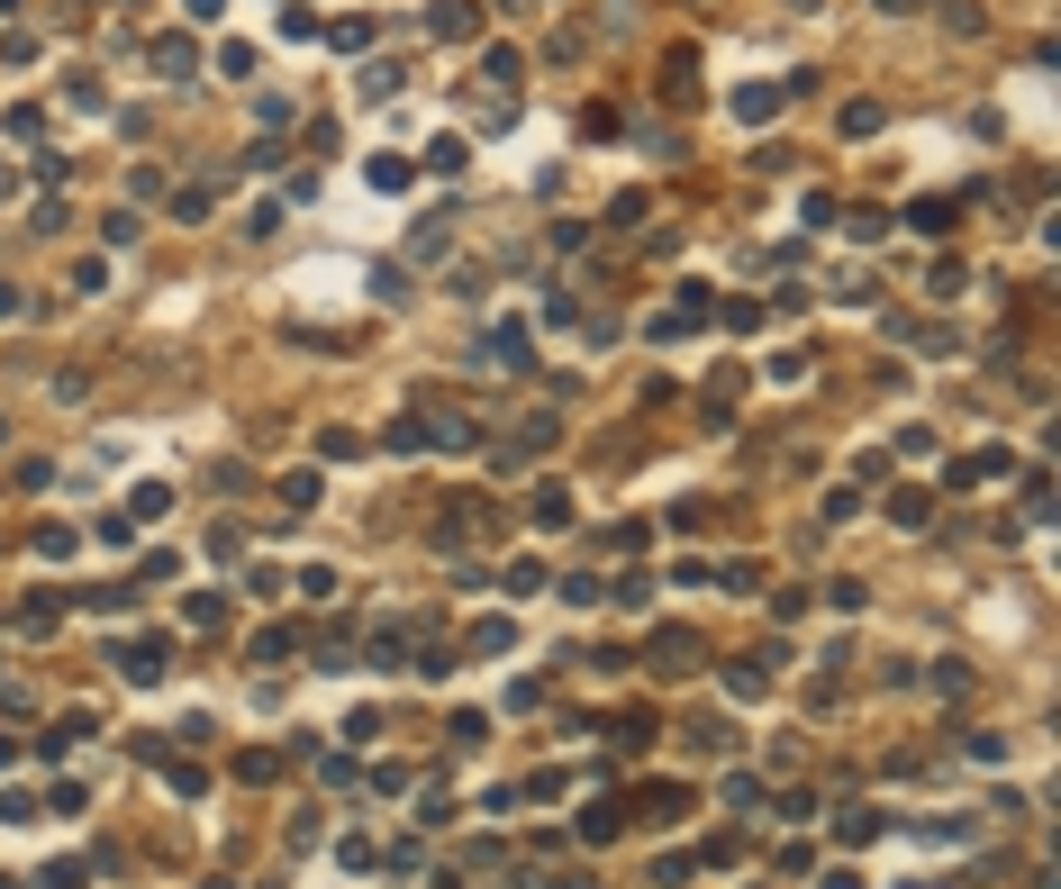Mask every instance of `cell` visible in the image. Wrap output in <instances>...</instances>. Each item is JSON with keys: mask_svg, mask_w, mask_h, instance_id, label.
Returning <instances> with one entry per match:
<instances>
[{"mask_svg": "<svg viewBox=\"0 0 1061 889\" xmlns=\"http://www.w3.org/2000/svg\"><path fill=\"white\" fill-rule=\"evenodd\" d=\"M182 10H191V28H209V18L227 10V0H182Z\"/></svg>", "mask_w": 1061, "mask_h": 889, "instance_id": "680465c9", "label": "cell"}, {"mask_svg": "<svg viewBox=\"0 0 1061 889\" xmlns=\"http://www.w3.org/2000/svg\"><path fill=\"white\" fill-rule=\"evenodd\" d=\"M699 653H707V645H699L690 626H653V635H644V672H653V681H690Z\"/></svg>", "mask_w": 1061, "mask_h": 889, "instance_id": "5b68a950", "label": "cell"}, {"mask_svg": "<svg viewBox=\"0 0 1061 889\" xmlns=\"http://www.w3.org/2000/svg\"><path fill=\"white\" fill-rule=\"evenodd\" d=\"M164 508H172L164 481H137V491H128V518H137V526H145V518H164Z\"/></svg>", "mask_w": 1061, "mask_h": 889, "instance_id": "ab89813d", "label": "cell"}, {"mask_svg": "<svg viewBox=\"0 0 1061 889\" xmlns=\"http://www.w3.org/2000/svg\"><path fill=\"white\" fill-rule=\"evenodd\" d=\"M617 835H626V799L599 790L590 808H580V844H617Z\"/></svg>", "mask_w": 1061, "mask_h": 889, "instance_id": "8fae6325", "label": "cell"}, {"mask_svg": "<svg viewBox=\"0 0 1061 889\" xmlns=\"http://www.w3.org/2000/svg\"><path fill=\"white\" fill-rule=\"evenodd\" d=\"M0 445H10V418H0Z\"/></svg>", "mask_w": 1061, "mask_h": 889, "instance_id": "e7e4bbea", "label": "cell"}, {"mask_svg": "<svg viewBox=\"0 0 1061 889\" xmlns=\"http://www.w3.org/2000/svg\"><path fill=\"white\" fill-rule=\"evenodd\" d=\"M862 518V491H853V481H835V491H826V526H853Z\"/></svg>", "mask_w": 1061, "mask_h": 889, "instance_id": "b9f144b4", "label": "cell"}, {"mask_svg": "<svg viewBox=\"0 0 1061 889\" xmlns=\"http://www.w3.org/2000/svg\"><path fill=\"white\" fill-rule=\"evenodd\" d=\"M472 536H490V545H499V536H509V518H499L482 491H453V499H445V518L426 526V545H436V554H463Z\"/></svg>", "mask_w": 1061, "mask_h": 889, "instance_id": "6da1fadb", "label": "cell"}, {"mask_svg": "<svg viewBox=\"0 0 1061 889\" xmlns=\"http://www.w3.org/2000/svg\"><path fill=\"white\" fill-rule=\"evenodd\" d=\"M609 599H617V608H653V572H644V563H626V572L609 581Z\"/></svg>", "mask_w": 1061, "mask_h": 889, "instance_id": "f546056e", "label": "cell"}, {"mask_svg": "<svg viewBox=\"0 0 1061 889\" xmlns=\"http://www.w3.org/2000/svg\"><path fill=\"white\" fill-rule=\"evenodd\" d=\"M128 753H137V762H172V735L145 726V735H128Z\"/></svg>", "mask_w": 1061, "mask_h": 889, "instance_id": "6f0895ef", "label": "cell"}, {"mask_svg": "<svg viewBox=\"0 0 1061 889\" xmlns=\"http://www.w3.org/2000/svg\"><path fill=\"white\" fill-rule=\"evenodd\" d=\"M363 436H354V427H318V463H363Z\"/></svg>", "mask_w": 1061, "mask_h": 889, "instance_id": "7402d4cb", "label": "cell"}, {"mask_svg": "<svg viewBox=\"0 0 1061 889\" xmlns=\"http://www.w3.org/2000/svg\"><path fill=\"white\" fill-rule=\"evenodd\" d=\"M817 808H826L817 790H780V817H790V826H807V817H817Z\"/></svg>", "mask_w": 1061, "mask_h": 889, "instance_id": "9f6ffc18", "label": "cell"}, {"mask_svg": "<svg viewBox=\"0 0 1061 889\" xmlns=\"http://www.w3.org/2000/svg\"><path fill=\"white\" fill-rule=\"evenodd\" d=\"M426 28H436V37H472V28H482V0H426Z\"/></svg>", "mask_w": 1061, "mask_h": 889, "instance_id": "9a60e30c", "label": "cell"}, {"mask_svg": "<svg viewBox=\"0 0 1061 889\" xmlns=\"http://www.w3.org/2000/svg\"><path fill=\"white\" fill-rule=\"evenodd\" d=\"M890 518H898V526H925V518H934V491H917V481H898V491H890Z\"/></svg>", "mask_w": 1061, "mask_h": 889, "instance_id": "83f0119b", "label": "cell"}, {"mask_svg": "<svg viewBox=\"0 0 1061 889\" xmlns=\"http://www.w3.org/2000/svg\"><path fill=\"white\" fill-rule=\"evenodd\" d=\"M363 663L372 672H409L418 663V626L409 618H382V626H372V645H363Z\"/></svg>", "mask_w": 1061, "mask_h": 889, "instance_id": "52a82bcc", "label": "cell"}, {"mask_svg": "<svg viewBox=\"0 0 1061 889\" xmlns=\"http://www.w3.org/2000/svg\"><path fill=\"white\" fill-rule=\"evenodd\" d=\"M925 690H934V699H962V690H971V663H934Z\"/></svg>", "mask_w": 1061, "mask_h": 889, "instance_id": "7bdbcfd3", "label": "cell"}, {"mask_svg": "<svg viewBox=\"0 0 1061 889\" xmlns=\"http://www.w3.org/2000/svg\"><path fill=\"white\" fill-rule=\"evenodd\" d=\"M526 526H536V536H563V526H572V491H563V481H536V499H526Z\"/></svg>", "mask_w": 1061, "mask_h": 889, "instance_id": "30bf717a", "label": "cell"}, {"mask_svg": "<svg viewBox=\"0 0 1061 889\" xmlns=\"http://www.w3.org/2000/svg\"><path fill=\"white\" fill-rule=\"evenodd\" d=\"M553 445H563V409H526V418L509 427V445L490 454V472H536Z\"/></svg>", "mask_w": 1061, "mask_h": 889, "instance_id": "3957f363", "label": "cell"}, {"mask_svg": "<svg viewBox=\"0 0 1061 889\" xmlns=\"http://www.w3.org/2000/svg\"><path fill=\"white\" fill-rule=\"evenodd\" d=\"M382 454H426V427H418V409H399V418H391V436H382Z\"/></svg>", "mask_w": 1061, "mask_h": 889, "instance_id": "d590c367", "label": "cell"}, {"mask_svg": "<svg viewBox=\"0 0 1061 889\" xmlns=\"http://www.w3.org/2000/svg\"><path fill=\"white\" fill-rule=\"evenodd\" d=\"M717 318L736 327V336H753V327H771V309H763V300H717Z\"/></svg>", "mask_w": 1061, "mask_h": 889, "instance_id": "74e56055", "label": "cell"}, {"mask_svg": "<svg viewBox=\"0 0 1061 889\" xmlns=\"http://www.w3.org/2000/svg\"><path fill=\"white\" fill-rule=\"evenodd\" d=\"M291 653H299V626H264L255 645H245V663H264V672H272V663H291Z\"/></svg>", "mask_w": 1061, "mask_h": 889, "instance_id": "ac0fdd59", "label": "cell"}, {"mask_svg": "<svg viewBox=\"0 0 1061 889\" xmlns=\"http://www.w3.org/2000/svg\"><path fill=\"white\" fill-rule=\"evenodd\" d=\"M1007 472H1017V454L980 445V454H953V463H944V491H980V481H1007Z\"/></svg>", "mask_w": 1061, "mask_h": 889, "instance_id": "ba28073f", "label": "cell"}, {"mask_svg": "<svg viewBox=\"0 0 1061 889\" xmlns=\"http://www.w3.org/2000/svg\"><path fill=\"white\" fill-rule=\"evenodd\" d=\"M545 590H563V608H590V599H609V581H599V572H563V581H545Z\"/></svg>", "mask_w": 1061, "mask_h": 889, "instance_id": "836d02e7", "label": "cell"}, {"mask_svg": "<svg viewBox=\"0 0 1061 889\" xmlns=\"http://www.w3.org/2000/svg\"><path fill=\"white\" fill-rule=\"evenodd\" d=\"M490 364H499V372H526V364H536V354H526V327H490Z\"/></svg>", "mask_w": 1061, "mask_h": 889, "instance_id": "603a6c76", "label": "cell"}, {"mask_svg": "<svg viewBox=\"0 0 1061 889\" xmlns=\"http://www.w3.org/2000/svg\"><path fill=\"white\" fill-rule=\"evenodd\" d=\"M399 82H409V73H399L391 55H382V64H363V100H399Z\"/></svg>", "mask_w": 1061, "mask_h": 889, "instance_id": "60d3db41", "label": "cell"}, {"mask_svg": "<svg viewBox=\"0 0 1061 889\" xmlns=\"http://www.w3.org/2000/svg\"><path fill=\"white\" fill-rule=\"evenodd\" d=\"M18 309H28V291H18V282H0V318H18Z\"/></svg>", "mask_w": 1061, "mask_h": 889, "instance_id": "91938a15", "label": "cell"}, {"mask_svg": "<svg viewBox=\"0 0 1061 889\" xmlns=\"http://www.w3.org/2000/svg\"><path fill=\"white\" fill-rule=\"evenodd\" d=\"M636 817H653V826H680V817H690V790H680V780H644Z\"/></svg>", "mask_w": 1061, "mask_h": 889, "instance_id": "4fadbf2b", "label": "cell"}, {"mask_svg": "<svg viewBox=\"0 0 1061 889\" xmlns=\"http://www.w3.org/2000/svg\"><path fill=\"white\" fill-rule=\"evenodd\" d=\"M418 164H426V173H463V164H472V145H463V137H436Z\"/></svg>", "mask_w": 1061, "mask_h": 889, "instance_id": "f35d334b", "label": "cell"}, {"mask_svg": "<svg viewBox=\"0 0 1061 889\" xmlns=\"http://www.w3.org/2000/svg\"><path fill=\"white\" fill-rule=\"evenodd\" d=\"M409 409H418V427H426V454H472V445H482V418H472L463 399H445V391H418Z\"/></svg>", "mask_w": 1061, "mask_h": 889, "instance_id": "7a4b0ae2", "label": "cell"}, {"mask_svg": "<svg viewBox=\"0 0 1061 889\" xmlns=\"http://www.w3.org/2000/svg\"><path fill=\"white\" fill-rule=\"evenodd\" d=\"M445 245H453V237H445V218H426L418 237H409V254H418V264H445Z\"/></svg>", "mask_w": 1061, "mask_h": 889, "instance_id": "7dc6e473", "label": "cell"}, {"mask_svg": "<svg viewBox=\"0 0 1061 889\" xmlns=\"http://www.w3.org/2000/svg\"><path fill=\"white\" fill-rule=\"evenodd\" d=\"M245 590H255V599H282L291 572H282V563H245Z\"/></svg>", "mask_w": 1061, "mask_h": 889, "instance_id": "bcb514c9", "label": "cell"}, {"mask_svg": "<svg viewBox=\"0 0 1061 889\" xmlns=\"http://www.w3.org/2000/svg\"><path fill=\"white\" fill-rule=\"evenodd\" d=\"M835 127H844V137H880V127H890V110H880V100H844Z\"/></svg>", "mask_w": 1061, "mask_h": 889, "instance_id": "cb8c5ba5", "label": "cell"}, {"mask_svg": "<svg viewBox=\"0 0 1061 889\" xmlns=\"http://www.w3.org/2000/svg\"><path fill=\"white\" fill-rule=\"evenodd\" d=\"M499 581H509V599H536V590H545L553 572L536 563V554H509V572H499Z\"/></svg>", "mask_w": 1061, "mask_h": 889, "instance_id": "4316f807", "label": "cell"}, {"mask_svg": "<svg viewBox=\"0 0 1061 889\" xmlns=\"http://www.w3.org/2000/svg\"><path fill=\"white\" fill-rule=\"evenodd\" d=\"M780 100H790V82H744V91H736V118L763 127V118H780Z\"/></svg>", "mask_w": 1061, "mask_h": 889, "instance_id": "2e32d148", "label": "cell"}, {"mask_svg": "<svg viewBox=\"0 0 1061 889\" xmlns=\"http://www.w3.org/2000/svg\"><path fill=\"white\" fill-rule=\"evenodd\" d=\"M517 73H526L517 46H482V82H490V91H517Z\"/></svg>", "mask_w": 1061, "mask_h": 889, "instance_id": "ffe728a7", "label": "cell"}, {"mask_svg": "<svg viewBox=\"0 0 1061 889\" xmlns=\"http://www.w3.org/2000/svg\"><path fill=\"white\" fill-rule=\"evenodd\" d=\"M871 835H890L880 808H835V844H871Z\"/></svg>", "mask_w": 1061, "mask_h": 889, "instance_id": "d6986e66", "label": "cell"}, {"mask_svg": "<svg viewBox=\"0 0 1061 889\" xmlns=\"http://www.w3.org/2000/svg\"><path fill=\"white\" fill-rule=\"evenodd\" d=\"M771 663H790V645H763V653H736V663H726V699H763L771 690Z\"/></svg>", "mask_w": 1061, "mask_h": 889, "instance_id": "9c48e42d", "label": "cell"}, {"mask_svg": "<svg viewBox=\"0 0 1061 889\" xmlns=\"http://www.w3.org/2000/svg\"><path fill=\"white\" fill-rule=\"evenodd\" d=\"M37 889H91V862H46Z\"/></svg>", "mask_w": 1061, "mask_h": 889, "instance_id": "681fc988", "label": "cell"}, {"mask_svg": "<svg viewBox=\"0 0 1061 889\" xmlns=\"http://www.w3.org/2000/svg\"><path fill=\"white\" fill-rule=\"evenodd\" d=\"M363 182H372V191H409V182H418V164H409V155H372V164H363Z\"/></svg>", "mask_w": 1061, "mask_h": 889, "instance_id": "d4e9b609", "label": "cell"}, {"mask_svg": "<svg viewBox=\"0 0 1061 889\" xmlns=\"http://www.w3.org/2000/svg\"><path fill=\"white\" fill-rule=\"evenodd\" d=\"M707 318H717V291H707V282H680V291H672V309L653 318V336H663V345H680V336H699Z\"/></svg>", "mask_w": 1061, "mask_h": 889, "instance_id": "8992f818", "label": "cell"}, {"mask_svg": "<svg viewBox=\"0 0 1061 889\" xmlns=\"http://www.w3.org/2000/svg\"><path fill=\"white\" fill-rule=\"evenodd\" d=\"M463 645L482 653V663H490V653H517V618H472V635H463Z\"/></svg>", "mask_w": 1061, "mask_h": 889, "instance_id": "e0dca14e", "label": "cell"}, {"mask_svg": "<svg viewBox=\"0 0 1061 889\" xmlns=\"http://www.w3.org/2000/svg\"><path fill=\"white\" fill-rule=\"evenodd\" d=\"M82 608H91V618H128L137 590H128V581H118V590H82Z\"/></svg>", "mask_w": 1061, "mask_h": 889, "instance_id": "ee69618b", "label": "cell"}, {"mask_svg": "<svg viewBox=\"0 0 1061 889\" xmlns=\"http://www.w3.org/2000/svg\"><path fill=\"white\" fill-rule=\"evenodd\" d=\"M953 209H962V200H917L907 227H917V237H953Z\"/></svg>", "mask_w": 1061, "mask_h": 889, "instance_id": "4dcf8cb0", "label": "cell"}, {"mask_svg": "<svg viewBox=\"0 0 1061 889\" xmlns=\"http://www.w3.org/2000/svg\"><path fill=\"white\" fill-rule=\"evenodd\" d=\"M28 545L46 554V563H64V554H82V526H55V518H46V526H37Z\"/></svg>", "mask_w": 1061, "mask_h": 889, "instance_id": "1f68e13d", "label": "cell"}, {"mask_svg": "<svg viewBox=\"0 0 1061 889\" xmlns=\"http://www.w3.org/2000/svg\"><path fill=\"white\" fill-rule=\"evenodd\" d=\"M18 626H28V635H55V626H64V590H37L28 608H18Z\"/></svg>", "mask_w": 1061, "mask_h": 889, "instance_id": "f1b7e54d", "label": "cell"}, {"mask_svg": "<svg viewBox=\"0 0 1061 889\" xmlns=\"http://www.w3.org/2000/svg\"><path fill=\"white\" fill-rule=\"evenodd\" d=\"M336 55H372V18H336V28H318Z\"/></svg>", "mask_w": 1061, "mask_h": 889, "instance_id": "e575fe53", "label": "cell"}, {"mask_svg": "<svg viewBox=\"0 0 1061 889\" xmlns=\"http://www.w3.org/2000/svg\"><path fill=\"white\" fill-rule=\"evenodd\" d=\"M880 10H907V0H880Z\"/></svg>", "mask_w": 1061, "mask_h": 889, "instance_id": "be15d7a7", "label": "cell"}, {"mask_svg": "<svg viewBox=\"0 0 1061 889\" xmlns=\"http://www.w3.org/2000/svg\"><path fill=\"white\" fill-rule=\"evenodd\" d=\"M272 491H282V508H299V518H309V508L327 499V481H318V472H282Z\"/></svg>", "mask_w": 1061, "mask_h": 889, "instance_id": "484cf974", "label": "cell"}, {"mask_svg": "<svg viewBox=\"0 0 1061 889\" xmlns=\"http://www.w3.org/2000/svg\"><path fill=\"white\" fill-rule=\"evenodd\" d=\"M1025 518H1052V472H1025Z\"/></svg>", "mask_w": 1061, "mask_h": 889, "instance_id": "816d5d0a", "label": "cell"}, {"mask_svg": "<svg viewBox=\"0 0 1061 889\" xmlns=\"http://www.w3.org/2000/svg\"><path fill=\"white\" fill-rule=\"evenodd\" d=\"M10 762H18V745H10V735H0V772H10Z\"/></svg>", "mask_w": 1061, "mask_h": 889, "instance_id": "94428289", "label": "cell"}, {"mask_svg": "<svg viewBox=\"0 0 1061 889\" xmlns=\"http://www.w3.org/2000/svg\"><path fill=\"white\" fill-rule=\"evenodd\" d=\"M209 554L218 563H245V526H209Z\"/></svg>", "mask_w": 1061, "mask_h": 889, "instance_id": "f5cc1de1", "label": "cell"}, {"mask_svg": "<svg viewBox=\"0 0 1061 889\" xmlns=\"http://www.w3.org/2000/svg\"><path fill=\"white\" fill-rule=\"evenodd\" d=\"M110 672L137 681V690H155V681L172 672V635H128V645H110Z\"/></svg>", "mask_w": 1061, "mask_h": 889, "instance_id": "277c9868", "label": "cell"}, {"mask_svg": "<svg viewBox=\"0 0 1061 889\" xmlns=\"http://www.w3.org/2000/svg\"><path fill=\"white\" fill-rule=\"evenodd\" d=\"M653 735H663V726H653V708H617V717H609V745L617 753H644Z\"/></svg>", "mask_w": 1061, "mask_h": 889, "instance_id": "5bb4252c", "label": "cell"}, {"mask_svg": "<svg viewBox=\"0 0 1061 889\" xmlns=\"http://www.w3.org/2000/svg\"><path fill=\"white\" fill-rule=\"evenodd\" d=\"M237 780H245V790H264V780H282V753L245 745V753H237Z\"/></svg>", "mask_w": 1061, "mask_h": 889, "instance_id": "d6a6232c", "label": "cell"}, {"mask_svg": "<svg viewBox=\"0 0 1061 889\" xmlns=\"http://www.w3.org/2000/svg\"><path fill=\"white\" fill-rule=\"evenodd\" d=\"M291 590H299V599H336V572H327V563H309V572L291 581Z\"/></svg>", "mask_w": 1061, "mask_h": 889, "instance_id": "db71d44e", "label": "cell"}, {"mask_svg": "<svg viewBox=\"0 0 1061 889\" xmlns=\"http://www.w3.org/2000/svg\"><path fill=\"white\" fill-rule=\"evenodd\" d=\"M182 626H191V635H218V626H227V599H218V590H191V599H182Z\"/></svg>", "mask_w": 1061, "mask_h": 889, "instance_id": "44dd1931", "label": "cell"}, {"mask_svg": "<svg viewBox=\"0 0 1061 889\" xmlns=\"http://www.w3.org/2000/svg\"><path fill=\"white\" fill-rule=\"evenodd\" d=\"M200 889H237V880H200Z\"/></svg>", "mask_w": 1061, "mask_h": 889, "instance_id": "6125c7cd", "label": "cell"}, {"mask_svg": "<svg viewBox=\"0 0 1061 889\" xmlns=\"http://www.w3.org/2000/svg\"><path fill=\"white\" fill-rule=\"evenodd\" d=\"M690 872H699V862H690V853H663V862H653V889H680V880H690Z\"/></svg>", "mask_w": 1061, "mask_h": 889, "instance_id": "11a10c76", "label": "cell"}, {"mask_svg": "<svg viewBox=\"0 0 1061 889\" xmlns=\"http://www.w3.org/2000/svg\"><path fill=\"white\" fill-rule=\"evenodd\" d=\"M726 745H736V726H726V717H699L690 726V753H726Z\"/></svg>", "mask_w": 1061, "mask_h": 889, "instance_id": "c3c4849f", "label": "cell"}, {"mask_svg": "<svg viewBox=\"0 0 1061 889\" xmlns=\"http://www.w3.org/2000/svg\"><path fill=\"white\" fill-rule=\"evenodd\" d=\"M100 237H110V245H118V254H128V245H137V237H145V218H137V209H110V218H100Z\"/></svg>", "mask_w": 1061, "mask_h": 889, "instance_id": "f6af8a7d", "label": "cell"}, {"mask_svg": "<svg viewBox=\"0 0 1061 889\" xmlns=\"http://www.w3.org/2000/svg\"><path fill=\"white\" fill-rule=\"evenodd\" d=\"M164 780H172V790H182V799H200V790H209V762H191V753H172V762H164Z\"/></svg>", "mask_w": 1061, "mask_h": 889, "instance_id": "8d00e7d4", "label": "cell"}, {"mask_svg": "<svg viewBox=\"0 0 1061 889\" xmlns=\"http://www.w3.org/2000/svg\"><path fill=\"white\" fill-rule=\"evenodd\" d=\"M28 227H37V237H55V227H73V209H64V191H55V200H37V209H28Z\"/></svg>", "mask_w": 1061, "mask_h": 889, "instance_id": "f907efd6", "label": "cell"}, {"mask_svg": "<svg viewBox=\"0 0 1061 889\" xmlns=\"http://www.w3.org/2000/svg\"><path fill=\"white\" fill-rule=\"evenodd\" d=\"M145 64H155L164 82H191V73H200V37H155V46H145Z\"/></svg>", "mask_w": 1061, "mask_h": 889, "instance_id": "7c38bea8", "label": "cell"}, {"mask_svg": "<svg viewBox=\"0 0 1061 889\" xmlns=\"http://www.w3.org/2000/svg\"><path fill=\"white\" fill-rule=\"evenodd\" d=\"M1025 889H1044V880H1025Z\"/></svg>", "mask_w": 1061, "mask_h": 889, "instance_id": "03108f58", "label": "cell"}]
</instances>
